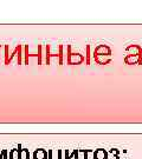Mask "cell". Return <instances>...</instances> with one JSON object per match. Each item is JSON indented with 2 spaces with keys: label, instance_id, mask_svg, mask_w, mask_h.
<instances>
[{
  "label": "cell",
  "instance_id": "obj_1",
  "mask_svg": "<svg viewBox=\"0 0 142 159\" xmlns=\"http://www.w3.org/2000/svg\"><path fill=\"white\" fill-rule=\"evenodd\" d=\"M33 158L34 159H46V152L44 150H37V151H34L33 153Z\"/></svg>",
  "mask_w": 142,
  "mask_h": 159
},
{
  "label": "cell",
  "instance_id": "obj_2",
  "mask_svg": "<svg viewBox=\"0 0 142 159\" xmlns=\"http://www.w3.org/2000/svg\"><path fill=\"white\" fill-rule=\"evenodd\" d=\"M20 158V148H14L11 151V159H19Z\"/></svg>",
  "mask_w": 142,
  "mask_h": 159
},
{
  "label": "cell",
  "instance_id": "obj_3",
  "mask_svg": "<svg viewBox=\"0 0 142 159\" xmlns=\"http://www.w3.org/2000/svg\"><path fill=\"white\" fill-rule=\"evenodd\" d=\"M28 150L26 148H23V150H20V158L22 159H28Z\"/></svg>",
  "mask_w": 142,
  "mask_h": 159
},
{
  "label": "cell",
  "instance_id": "obj_4",
  "mask_svg": "<svg viewBox=\"0 0 142 159\" xmlns=\"http://www.w3.org/2000/svg\"><path fill=\"white\" fill-rule=\"evenodd\" d=\"M19 47H20V45H19V46H17V48H16V50H14V52H13V53H12L11 56H10V58H8V60H7V63H6V65H8V64L11 63L12 58L14 57V56H16V54H18V51H19Z\"/></svg>",
  "mask_w": 142,
  "mask_h": 159
},
{
  "label": "cell",
  "instance_id": "obj_5",
  "mask_svg": "<svg viewBox=\"0 0 142 159\" xmlns=\"http://www.w3.org/2000/svg\"><path fill=\"white\" fill-rule=\"evenodd\" d=\"M18 64L19 65L22 64V46L19 47V51H18Z\"/></svg>",
  "mask_w": 142,
  "mask_h": 159
}]
</instances>
